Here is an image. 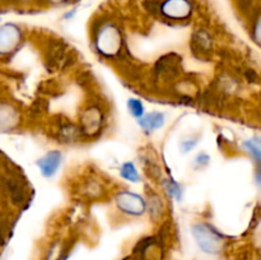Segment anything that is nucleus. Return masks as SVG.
I'll return each instance as SVG.
<instances>
[{
  "label": "nucleus",
  "instance_id": "f257e3e1",
  "mask_svg": "<svg viewBox=\"0 0 261 260\" xmlns=\"http://www.w3.org/2000/svg\"><path fill=\"white\" fill-rule=\"evenodd\" d=\"M89 31L93 50L102 59L115 61L126 47L121 27L116 20L111 19L106 14L93 18Z\"/></svg>",
  "mask_w": 261,
  "mask_h": 260
},
{
  "label": "nucleus",
  "instance_id": "f03ea898",
  "mask_svg": "<svg viewBox=\"0 0 261 260\" xmlns=\"http://www.w3.org/2000/svg\"><path fill=\"white\" fill-rule=\"evenodd\" d=\"M191 235L199 249L205 254L219 255L226 249V236L211 222H194L191 224Z\"/></svg>",
  "mask_w": 261,
  "mask_h": 260
},
{
  "label": "nucleus",
  "instance_id": "7ed1b4c3",
  "mask_svg": "<svg viewBox=\"0 0 261 260\" xmlns=\"http://www.w3.org/2000/svg\"><path fill=\"white\" fill-rule=\"evenodd\" d=\"M107 122L106 110L99 105V102H92L83 109L79 115L78 125L81 127L83 140L97 139L105 132Z\"/></svg>",
  "mask_w": 261,
  "mask_h": 260
},
{
  "label": "nucleus",
  "instance_id": "20e7f679",
  "mask_svg": "<svg viewBox=\"0 0 261 260\" xmlns=\"http://www.w3.org/2000/svg\"><path fill=\"white\" fill-rule=\"evenodd\" d=\"M195 10V0H161L157 18L168 25H176L188 23Z\"/></svg>",
  "mask_w": 261,
  "mask_h": 260
},
{
  "label": "nucleus",
  "instance_id": "39448f33",
  "mask_svg": "<svg viewBox=\"0 0 261 260\" xmlns=\"http://www.w3.org/2000/svg\"><path fill=\"white\" fill-rule=\"evenodd\" d=\"M112 199L117 212L127 218H139L147 214V201L140 194L127 189H120L115 191Z\"/></svg>",
  "mask_w": 261,
  "mask_h": 260
},
{
  "label": "nucleus",
  "instance_id": "423d86ee",
  "mask_svg": "<svg viewBox=\"0 0 261 260\" xmlns=\"http://www.w3.org/2000/svg\"><path fill=\"white\" fill-rule=\"evenodd\" d=\"M181 58L176 54H167L155 61L152 70L153 83H167L171 84L173 82L178 81L181 73Z\"/></svg>",
  "mask_w": 261,
  "mask_h": 260
},
{
  "label": "nucleus",
  "instance_id": "0eeeda50",
  "mask_svg": "<svg viewBox=\"0 0 261 260\" xmlns=\"http://www.w3.org/2000/svg\"><path fill=\"white\" fill-rule=\"evenodd\" d=\"M25 40V32L13 22L0 24V58H7L19 50Z\"/></svg>",
  "mask_w": 261,
  "mask_h": 260
},
{
  "label": "nucleus",
  "instance_id": "6e6552de",
  "mask_svg": "<svg viewBox=\"0 0 261 260\" xmlns=\"http://www.w3.org/2000/svg\"><path fill=\"white\" fill-rule=\"evenodd\" d=\"M166 246L162 241L154 236H144L135 244L132 251L134 260H163Z\"/></svg>",
  "mask_w": 261,
  "mask_h": 260
},
{
  "label": "nucleus",
  "instance_id": "1a4fd4ad",
  "mask_svg": "<svg viewBox=\"0 0 261 260\" xmlns=\"http://www.w3.org/2000/svg\"><path fill=\"white\" fill-rule=\"evenodd\" d=\"M214 50V38L212 32L205 27H198L193 31L190 37L191 55L200 61L211 59Z\"/></svg>",
  "mask_w": 261,
  "mask_h": 260
},
{
  "label": "nucleus",
  "instance_id": "9d476101",
  "mask_svg": "<svg viewBox=\"0 0 261 260\" xmlns=\"http://www.w3.org/2000/svg\"><path fill=\"white\" fill-rule=\"evenodd\" d=\"M55 137L58 142L63 144H76L83 140L81 127L78 124L69 121V120H58L55 127Z\"/></svg>",
  "mask_w": 261,
  "mask_h": 260
},
{
  "label": "nucleus",
  "instance_id": "9b49d317",
  "mask_svg": "<svg viewBox=\"0 0 261 260\" xmlns=\"http://www.w3.org/2000/svg\"><path fill=\"white\" fill-rule=\"evenodd\" d=\"M20 115L17 107L9 101H0V133H8L17 129Z\"/></svg>",
  "mask_w": 261,
  "mask_h": 260
},
{
  "label": "nucleus",
  "instance_id": "f8f14e48",
  "mask_svg": "<svg viewBox=\"0 0 261 260\" xmlns=\"http://www.w3.org/2000/svg\"><path fill=\"white\" fill-rule=\"evenodd\" d=\"M63 162V153L58 149L50 150L40 157L36 162L41 175L46 178H51L56 175Z\"/></svg>",
  "mask_w": 261,
  "mask_h": 260
},
{
  "label": "nucleus",
  "instance_id": "ddd939ff",
  "mask_svg": "<svg viewBox=\"0 0 261 260\" xmlns=\"http://www.w3.org/2000/svg\"><path fill=\"white\" fill-rule=\"evenodd\" d=\"M145 201H147V213L150 221L153 223H162L166 216V204L161 194L150 189L147 191Z\"/></svg>",
  "mask_w": 261,
  "mask_h": 260
},
{
  "label": "nucleus",
  "instance_id": "4468645a",
  "mask_svg": "<svg viewBox=\"0 0 261 260\" xmlns=\"http://www.w3.org/2000/svg\"><path fill=\"white\" fill-rule=\"evenodd\" d=\"M137 122L144 134L150 135L154 132H157L158 129L165 126L166 115L161 111L148 112L144 116L140 117L139 120H137Z\"/></svg>",
  "mask_w": 261,
  "mask_h": 260
},
{
  "label": "nucleus",
  "instance_id": "2eb2a0df",
  "mask_svg": "<svg viewBox=\"0 0 261 260\" xmlns=\"http://www.w3.org/2000/svg\"><path fill=\"white\" fill-rule=\"evenodd\" d=\"M106 188H105L103 183L96 177H89L84 181L83 186H82V194L86 196L89 200H98V199H103L105 194H106Z\"/></svg>",
  "mask_w": 261,
  "mask_h": 260
},
{
  "label": "nucleus",
  "instance_id": "dca6fc26",
  "mask_svg": "<svg viewBox=\"0 0 261 260\" xmlns=\"http://www.w3.org/2000/svg\"><path fill=\"white\" fill-rule=\"evenodd\" d=\"M120 176L125 181L132 184H138L140 181V173L138 171V167L132 161H126L120 166Z\"/></svg>",
  "mask_w": 261,
  "mask_h": 260
},
{
  "label": "nucleus",
  "instance_id": "f3484780",
  "mask_svg": "<svg viewBox=\"0 0 261 260\" xmlns=\"http://www.w3.org/2000/svg\"><path fill=\"white\" fill-rule=\"evenodd\" d=\"M162 188L165 193L167 194L168 198L175 199L176 201L182 200V188L180 184L172 177H166L162 180Z\"/></svg>",
  "mask_w": 261,
  "mask_h": 260
},
{
  "label": "nucleus",
  "instance_id": "a211bd4d",
  "mask_svg": "<svg viewBox=\"0 0 261 260\" xmlns=\"http://www.w3.org/2000/svg\"><path fill=\"white\" fill-rule=\"evenodd\" d=\"M244 148L245 150L251 155V158L255 161L257 167H261V142L260 140L257 139L245 140Z\"/></svg>",
  "mask_w": 261,
  "mask_h": 260
},
{
  "label": "nucleus",
  "instance_id": "6ab92c4d",
  "mask_svg": "<svg viewBox=\"0 0 261 260\" xmlns=\"http://www.w3.org/2000/svg\"><path fill=\"white\" fill-rule=\"evenodd\" d=\"M127 110H129L130 115H132L134 119L139 120L140 117H143L145 115V106L143 103L142 99L139 98H129L126 102Z\"/></svg>",
  "mask_w": 261,
  "mask_h": 260
},
{
  "label": "nucleus",
  "instance_id": "aec40b11",
  "mask_svg": "<svg viewBox=\"0 0 261 260\" xmlns=\"http://www.w3.org/2000/svg\"><path fill=\"white\" fill-rule=\"evenodd\" d=\"M161 0H142V7L145 10V13L150 17H158V9H160Z\"/></svg>",
  "mask_w": 261,
  "mask_h": 260
},
{
  "label": "nucleus",
  "instance_id": "412c9836",
  "mask_svg": "<svg viewBox=\"0 0 261 260\" xmlns=\"http://www.w3.org/2000/svg\"><path fill=\"white\" fill-rule=\"evenodd\" d=\"M251 37L254 38L255 42L261 46V13L256 14L254 18V23L251 27Z\"/></svg>",
  "mask_w": 261,
  "mask_h": 260
},
{
  "label": "nucleus",
  "instance_id": "4be33fe9",
  "mask_svg": "<svg viewBox=\"0 0 261 260\" xmlns=\"http://www.w3.org/2000/svg\"><path fill=\"white\" fill-rule=\"evenodd\" d=\"M198 143H199V137H191V138H188V139L182 140V142L180 143L181 152H182L184 154L191 152V150L198 145Z\"/></svg>",
  "mask_w": 261,
  "mask_h": 260
},
{
  "label": "nucleus",
  "instance_id": "5701e85b",
  "mask_svg": "<svg viewBox=\"0 0 261 260\" xmlns=\"http://www.w3.org/2000/svg\"><path fill=\"white\" fill-rule=\"evenodd\" d=\"M209 162H211L209 154H206L205 152H201L194 158V168H198V170L199 168H204L209 165Z\"/></svg>",
  "mask_w": 261,
  "mask_h": 260
},
{
  "label": "nucleus",
  "instance_id": "b1692460",
  "mask_svg": "<svg viewBox=\"0 0 261 260\" xmlns=\"http://www.w3.org/2000/svg\"><path fill=\"white\" fill-rule=\"evenodd\" d=\"M75 14H76V8H73V9L68 10V12L63 15V18L65 20H69V19H71V18H73Z\"/></svg>",
  "mask_w": 261,
  "mask_h": 260
},
{
  "label": "nucleus",
  "instance_id": "393cba45",
  "mask_svg": "<svg viewBox=\"0 0 261 260\" xmlns=\"http://www.w3.org/2000/svg\"><path fill=\"white\" fill-rule=\"evenodd\" d=\"M255 180H256L257 186H259L261 190V167L256 168V172H255Z\"/></svg>",
  "mask_w": 261,
  "mask_h": 260
},
{
  "label": "nucleus",
  "instance_id": "a878e982",
  "mask_svg": "<svg viewBox=\"0 0 261 260\" xmlns=\"http://www.w3.org/2000/svg\"><path fill=\"white\" fill-rule=\"evenodd\" d=\"M121 260H134V259H133V257H132V255H130V256H126V257H122V259Z\"/></svg>",
  "mask_w": 261,
  "mask_h": 260
},
{
  "label": "nucleus",
  "instance_id": "bb28decb",
  "mask_svg": "<svg viewBox=\"0 0 261 260\" xmlns=\"http://www.w3.org/2000/svg\"><path fill=\"white\" fill-rule=\"evenodd\" d=\"M0 22H2V18H0Z\"/></svg>",
  "mask_w": 261,
  "mask_h": 260
}]
</instances>
